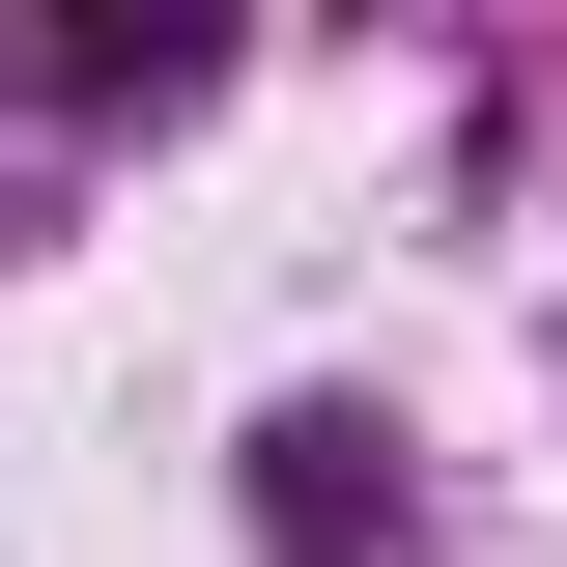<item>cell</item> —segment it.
<instances>
[{
    "label": "cell",
    "instance_id": "7a4b0ae2",
    "mask_svg": "<svg viewBox=\"0 0 567 567\" xmlns=\"http://www.w3.org/2000/svg\"><path fill=\"white\" fill-rule=\"evenodd\" d=\"M227 29H171V0H29V114H171Z\"/></svg>",
    "mask_w": 567,
    "mask_h": 567
},
{
    "label": "cell",
    "instance_id": "6da1fadb",
    "mask_svg": "<svg viewBox=\"0 0 567 567\" xmlns=\"http://www.w3.org/2000/svg\"><path fill=\"white\" fill-rule=\"evenodd\" d=\"M398 539H425L398 425H341V398H312V425H256V567H398Z\"/></svg>",
    "mask_w": 567,
    "mask_h": 567
}]
</instances>
